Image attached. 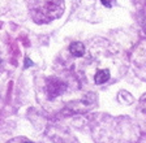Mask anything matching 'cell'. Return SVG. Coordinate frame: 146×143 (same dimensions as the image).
Masks as SVG:
<instances>
[{
    "label": "cell",
    "instance_id": "1",
    "mask_svg": "<svg viewBox=\"0 0 146 143\" xmlns=\"http://www.w3.org/2000/svg\"><path fill=\"white\" fill-rule=\"evenodd\" d=\"M69 51L73 56L80 57V56H82L84 53H85V47H84V44H82L81 42H74V43L70 44Z\"/></svg>",
    "mask_w": 146,
    "mask_h": 143
},
{
    "label": "cell",
    "instance_id": "4",
    "mask_svg": "<svg viewBox=\"0 0 146 143\" xmlns=\"http://www.w3.org/2000/svg\"><path fill=\"white\" fill-rule=\"evenodd\" d=\"M26 143H31V142H26Z\"/></svg>",
    "mask_w": 146,
    "mask_h": 143
},
{
    "label": "cell",
    "instance_id": "3",
    "mask_svg": "<svg viewBox=\"0 0 146 143\" xmlns=\"http://www.w3.org/2000/svg\"><path fill=\"white\" fill-rule=\"evenodd\" d=\"M31 65H33V61H31L29 57L25 59V68H29V67H31Z\"/></svg>",
    "mask_w": 146,
    "mask_h": 143
},
{
    "label": "cell",
    "instance_id": "2",
    "mask_svg": "<svg viewBox=\"0 0 146 143\" xmlns=\"http://www.w3.org/2000/svg\"><path fill=\"white\" fill-rule=\"evenodd\" d=\"M110 78V70L108 69H103V70H98L97 74L94 77V81L97 85H102V83L107 82Z\"/></svg>",
    "mask_w": 146,
    "mask_h": 143
}]
</instances>
